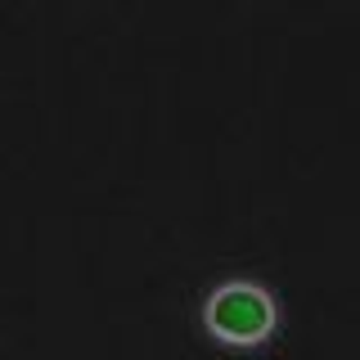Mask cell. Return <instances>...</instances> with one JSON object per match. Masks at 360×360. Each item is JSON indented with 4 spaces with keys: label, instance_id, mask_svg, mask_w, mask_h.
Listing matches in <instances>:
<instances>
[{
    "label": "cell",
    "instance_id": "1",
    "mask_svg": "<svg viewBox=\"0 0 360 360\" xmlns=\"http://www.w3.org/2000/svg\"><path fill=\"white\" fill-rule=\"evenodd\" d=\"M275 297L262 279H248V275H234V279H221L217 288L202 297V324H207L212 338L230 347H252V342H266L275 333Z\"/></svg>",
    "mask_w": 360,
    "mask_h": 360
}]
</instances>
